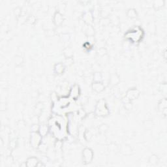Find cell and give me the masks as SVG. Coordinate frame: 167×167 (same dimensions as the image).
I'll list each match as a JSON object with an SVG mask.
<instances>
[{
  "instance_id": "5bb4252c",
  "label": "cell",
  "mask_w": 167,
  "mask_h": 167,
  "mask_svg": "<svg viewBox=\"0 0 167 167\" xmlns=\"http://www.w3.org/2000/svg\"><path fill=\"white\" fill-rule=\"evenodd\" d=\"M164 5V1L163 0H159V1H156L154 3V7L156 10L161 9Z\"/></svg>"
},
{
  "instance_id": "30bf717a",
  "label": "cell",
  "mask_w": 167,
  "mask_h": 167,
  "mask_svg": "<svg viewBox=\"0 0 167 167\" xmlns=\"http://www.w3.org/2000/svg\"><path fill=\"white\" fill-rule=\"evenodd\" d=\"M39 160L35 157H31L28 158L25 163V165L28 167H34L37 166L39 163Z\"/></svg>"
},
{
  "instance_id": "ffe728a7",
  "label": "cell",
  "mask_w": 167,
  "mask_h": 167,
  "mask_svg": "<svg viewBox=\"0 0 167 167\" xmlns=\"http://www.w3.org/2000/svg\"><path fill=\"white\" fill-rule=\"evenodd\" d=\"M73 63V60H72V58H66L65 60V65H71Z\"/></svg>"
},
{
  "instance_id": "9a60e30c",
  "label": "cell",
  "mask_w": 167,
  "mask_h": 167,
  "mask_svg": "<svg viewBox=\"0 0 167 167\" xmlns=\"http://www.w3.org/2000/svg\"><path fill=\"white\" fill-rule=\"evenodd\" d=\"M48 127H47V126L44 125L40 127L39 129V133L41 134V135L42 136H45L47 134V133H48Z\"/></svg>"
},
{
  "instance_id": "7402d4cb",
  "label": "cell",
  "mask_w": 167,
  "mask_h": 167,
  "mask_svg": "<svg viewBox=\"0 0 167 167\" xmlns=\"http://www.w3.org/2000/svg\"><path fill=\"white\" fill-rule=\"evenodd\" d=\"M27 22L29 23H32V24H33V23L35 22V18L34 17V16H30V17L28 18Z\"/></svg>"
},
{
  "instance_id": "e0dca14e",
  "label": "cell",
  "mask_w": 167,
  "mask_h": 167,
  "mask_svg": "<svg viewBox=\"0 0 167 167\" xmlns=\"http://www.w3.org/2000/svg\"><path fill=\"white\" fill-rule=\"evenodd\" d=\"M110 83H111L112 85H116V84L118 83L119 81V77L117 74H112L111 77H110Z\"/></svg>"
},
{
  "instance_id": "52a82bcc",
  "label": "cell",
  "mask_w": 167,
  "mask_h": 167,
  "mask_svg": "<svg viewBox=\"0 0 167 167\" xmlns=\"http://www.w3.org/2000/svg\"><path fill=\"white\" fill-rule=\"evenodd\" d=\"M83 20L87 25H91V23H93V16L91 13V12L87 11L83 15Z\"/></svg>"
},
{
  "instance_id": "5b68a950",
  "label": "cell",
  "mask_w": 167,
  "mask_h": 167,
  "mask_svg": "<svg viewBox=\"0 0 167 167\" xmlns=\"http://www.w3.org/2000/svg\"><path fill=\"white\" fill-rule=\"evenodd\" d=\"M140 95V91L136 88L129 89L126 93V97L129 99V100L131 101L135 100Z\"/></svg>"
},
{
  "instance_id": "9c48e42d",
  "label": "cell",
  "mask_w": 167,
  "mask_h": 167,
  "mask_svg": "<svg viewBox=\"0 0 167 167\" xmlns=\"http://www.w3.org/2000/svg\"><path fill=\"white\" fill-rule=\"evenodd\" d=\"M65 70V66L64 63H56L54 66V72L56 74L58 75L63 74Z\"/></svg>"
},
{
  "instance_id": "44dd1931",
  "label": "cell",
  "mask_w": 167,
  "mask_h": 167,
  "mask_svg": "<svg viewBox=\"0 0 167 167\" xmlns=\"http://www.w3.org/2000/svg\"><path fill=\"white\" fill-rule=\"evenodd\" d=\"M106 52H107V50H106V49H105V48H100L99 50H98L99 55H101V56L105 55Z\"/></svg>"
},
{
  "instance_id": "277c9868",
  "label": "cell",
  "mask_w": 167,
  "mask_h": 167,
  "mask_svg": "<svg viewBox=\"0 0 167 167\" xmlns=\"http://www.w3.org/2000/svg\"><path fill=\"white\" fill-rule=\"evenodd\" d=\"M82 158L85 164L90 163L93 159V152L90 148H86L82 152Z\"/></svg>"
},
{
  "instance_id": "6da1fadb",
  "label": "cell",
  "mask_w": 167,
  "mask_h": 167,
  "mask_svg": "<svg viewBox=\"0 0 167 167\" xmlns=\"http://www.w3.org/2000/svg\"><path fill=\"white\" fill-rule=\"evenodd\" d=\"M95 114L98 116H106L109 114V108L104 99L99 101L95 107Z\"/></svg>"
},
{
  "instance_id": "ac0fdd59",
  "label": "cell",
  "mask_w": 167,
  "mask_h": 167,
  "mask_svg": "<svg viewBox=\"0 0 167 167\" xmlns=\"http://www.w3.org/2000/svg\"><path fill=\"white\" fill-rule=\"evenodd\" d=\"M102 80V76L100 72H95L93 75V80L94 82H101Z\"/></svg>"
},
{
  "instance_id": "d6986e66",
  "label": "cell",
  "mask_w": 167,
  "mask_h": 167,
  "mask_svg": "<svg viewBox=\"0 0 167 167\" xmlns=\"http://www.w3.org/2000/svg\"><path fill=\"white\" fill-rule=\"evenodd\" d=\"M158 161H159L158 157H157L156 155H153V156L150 157L149 162L152 164H156L157 162H158Z\"/></svg>"
},
{
  "instance_id": "7c38bea8",
  "label": "cell",
  "mask_w": 167,
  "mask_h": 167,
  "mask_svg": "<svg viewBox=\"0 0 167 167\" xmlns=\"http://www.w3.org/2000/svg\"><path fill=\"white\" fill-rule=\"evenodd\" d=\"M158 109L160 112L162 113H164V114H166V99L164 98L161 101H160L158 105Z\"/></svg>"
},
{
  "instance_id": "7a4b0ae2",
  "label": "cell",
  "mask_w": 167,
  "mask_h": 167,
  "mask_svg": "<svg viewBox=\"0 0 167 167\" xmlns=\"http://www.w3.org/2000/svg\"><path fill=\"white\" fill-rule=\"evenodd\" d=\"M125 35L127 38L131 40L133 42L138 43L143 36V31L140 27H135L133 30L128 32L125 35Z\"/></svg>"
},
{
  "instance_id": "8992f818",
  "label": "cell",
  "mask_w": 167,
  "mask_h": 167,
  "mask_svg": "<svg viewBox=\"0 0 167 167\" xmlns=\"http://www.w3.org/2000/svg\"><path fill=\"white\" fill-rule=\"evenodd\" d=\"M63 20H64V18H63V15L62 14L60 11H56L53 17L54 24L56 26H59V25H60L63 23Z\"/></svg>"
},
{
  "instance_id": "ba28073f",
  "label": "cell",
  "mask_w": 167,
  "mask_h": 167,
  "mask_svg": "<svg viewBox=\"0 0 167 167\" xmlns=\"http://www.w3.org/2000/svg\"><path fill=\"white\" fill-rule=\"evenodd\" d=\"M92 89L97 93H100L105 89V86L101 82H93Z\"/></svg>"
},
{
  "instance_id": "4fadbf2b",
  "label": "cell",
  "mask_w": 167,
  "mask_h": 167,
  "mask_svg": "<svg viewBox=\"0 0 167 167\" xmlns=\"http://www.w3.org/2000/svg\"><path fill=\"white\" fill-rule=\"evenodd\" d=\"M127 15L130 18H135L138 16V14L135 9H129L127 12Z\"/></svg>"
},
{
  "instance_id": "603a6c76",
  "label": "cell",
  "mask_w": 167,
  "mask_h": 167,
  "mask_svg": "<svg viewBox=\"0 0 167 167\" xmlns=\"http://www.w3.org/2000/svg\"><path fill=\"white\" fill-rule=\"evenodd\" d=\"M15 14L16 16H19L21 14V9L19 7H17L15 9Z\"/></svg>"
},
{
  "instance_id": "3957f363",
  "label": "cell",
  "mask_w": 167,
  "mask_h": 167,
  "mask_svg": "<svg viewBox=\"0 0 167 167\" xmlns=\"http://www.w3.org/2000/svg\"><path fill=\"white\" fill-rule=\"evenodd\" d=\"M42 136L38 132H32L30 136V144L34 148H38L41 144Z\"/></svg>"
},
{
  "instance_id": "2e32d148",
  "label": "cell",
  "mask_w": 167,
  "mask_h": 167,
  "mask_svg": "<svg viewBox=\"0 0 167 167\" xmlns=\"http://www.w3.org/2000/svg\"><path fill=\"white\" fill-rule=\"evenodd\" d=\"M64 55L66 58H72V56H73V51L69 47H67L64 50Z\"/></svg>"
},
{
  "instance_id": "8fae6325",
  "label": "cell",
  "mask_w": 167,
  "mask_h": 167,
  "mask_svg": "<svg viewBox=\"0 0 167 167\" xmlns=\"http://www.w3.org/2000/svg\"><path fill=\"white\" fill-rule=\"evenodd\" d=\"M79 93H80V89H79V87L77 85H74V86L72 87V88L70 89V95L71 97L76 99L79 96Z\"/></svg>"
}]
</instances>
